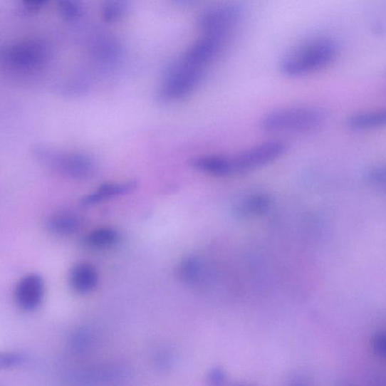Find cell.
Segmentation results:
<instances>
[{
	"instance_id": "obj_1",
	"label": "cell",
	"mask_w": 386,
	"mask_h": 386,
	"mask_svg": "<svg viewBox=\"0 0 386 386\" xmlns=\"http://www.w3.org/2000/svg\"><path fill=\"white\" fill-rule=\"evenodd\" d=\"M206 69L184 53L166 69L157 95L159 101L172 104L188 97L201 83Z\"/></svg>"
},
{
	"instance_id": "obj_2",
	"label": "cell",
	"mask_w": 386,
	"mask_h": 386,
	"mask_svg": "<svg viewBox=\"0 0 386 386\" xmlns=\"http://www.w3.org/2000/svg\"><path fill=\"white\" fill-rule=\"evenodd\" d=\"M338 51L337 44L329 38H314L289 51L281 61V72L289 77L311 74L329 66Z\"/></svg>"
},
{
	"instance_id": "obj_3",
	"label": "cell",
	"mask_w": 386,
	"mask_h": 386,
	"mask_svg": "<svg viewBox=\"0 0 386 386\" xmlns=\"http://www.w3.org/2000/svg\"><path fill=\"white\" fill-rule=\"evenodd\" d=\"M33 155L38 163L49 170L77 181L93 177L98 169L96 160L84 152L37 145L33 150Z\"/></svg>"
},
{
	"instance_id": "obj_4",
	"label": "cell",
	"mask_w": 386,
	"mask_h": 386,
	"mask_svg": "<svg viewBox=\"0 0 386 386\" xmlns=\"http://www.w3.org/2000/svg\"><path fill=\"white\" fill-rule=\"evenodd\" d=\"M325 120V113L318 108L295 107L266 114L261 127L268 133H301L317 130Z\"/></svg>"
},
{
	"instance_id": "obj_5",
	"label": "cell",
	"mask_w": 386,
	"mask_h": 386,
	"mask_svg": "<svg viewBox=\"0 0 386 386\" xmlns=\"http://www.w3.org/2000/svg\"><path fill=\"white\" fill-rule=\"evenodd\" d=\"M242 17L240 7L234 4H221L204 10L197 19L202 36L226 42Z\"/></svg>"
},
{
	"instance_id": "obj_6",
	"label": "cell",
	"mask_w": 386,
	"mask_h": 386,
	"mask_svg": "<svg viewBox=\"0 0 386 386\" xmlns=\"http://www.w3.org/2000/svg\"><path fill=\"white\" fill-rule=\"evenodd\" d=\"M287 150L281 141H268L229 157L231 175L255 171L278 160Z\"/></svg>"
},
{
	"instance_id": "obj_7",
	"label": "cell",
	"mask_w": 386,
	"mask_h": 386,
	"mask_svg": "<svg viewBox=\"0 0 386 386\" xmlns=\"http://www.w3.org/2000/svg\"><path fill=\"white\" fill-rule=\"evenodd\" d=\"M48 56L46 44L29 41L7 48L4 59L11 70L28 73L42 70L46 66Z\"/></svg>"
},
{
	"instance_id": "obj_8",
	"label": "cell",
	"mask_w": 386,
	"mask_h": 386,
	"mask_svg": "<svg viewBox=\"0 0 386 386\" xmlns=\"http://www.w3.org/2000/svg\"><path fill=\"white\" fill-rule=\"evenodd\" d=\"M131 376L125 367L101 365L71 370L63 375V380L71 385H98L125 381Z\"/></svg>"
},
{
	"instance_id": "obj_9",
	"label": "cell",
	"mask_w": 386,
	"mask_h": 386,
	"mask_svg": "<svg viewBox=\"0 0 386 386\" xmlns=\"http://www.w3.org/2000/svg\"><path fill=\"white\" fill-rule=\"evenodd\" d=\"M45 294L43 278L38 274H29L23 277L15 290V298L22 310L31 312L41 305Z\"/></svg>"
},
{
	"instance_id": "obj_10",
	"label": "cell",
	"mask_w": 386,
	"mask_h": 386,
	"mask_svg": "<svg viewBox=\"0 0 386 386\" xmlns=\"http://www.w3.org/2000/svg\"><path fill=\"white\" fill-rule=\"evenodd\" d=\"M69 281L71 288L75 292L85 294L96 288L99 276L94 266L88 263H80L72 268Z\"/></svg>"
},
{
	"instance_id": "obj_11",
	"label": "cell",
	"mask_w": 386,
	"mask_h": 386,
	"mask_svg": "<svg viewBox=\"0 0 386 386\" xmlns=\"http://www.w3.org/2000/svg\"><path fill=\"white\" fill-rule=\"evenodd\" d=\"M137 186L135 181L105 183L95 191L83 197L82 204L85 206L94 205L111 199L127 194Z\"/></svg>"
},
{
	"instance_id": "obj_12",
	"label": "cell",
	"mask_w": 386,
	"mask_h": 386,
	"mask_svg": "<svg viewBox=\"0 0 386 386\" xmlns=\"http://www.w3.org/2000/svg\"><path fill=\"white\" fill-rule=\"evenodd\" d=\"M271 197L264 192H253L239 199L234 206V214L246 218L266 213L271 206Z\"/></svg>"
},
{
	"instance_id": "obj_13",
	"label": "cell",
	"mask_w": 386,
	"mask_h": 386,
	"mask_svg": "<svg viewBox=\"0 0 386 386\" xmlns=\"http://www.w3.org/2000/svg\"><path fill=\"white\" fill-rule=\"evenodd\" d=\"M191 165L195 170L211 176H231L229 156H199L191 160Z\"/></svg>"
},
{
	"instance_id": "obj_14",
	"label": "cell",
	"mask_w": 386,
	"mask_h": 386,
	"mask_svg": "<svg viewBox=\"0 0 386 386\" xmlns=\"http://www.w3.org/2000/svg\"><path fill=\"white\" fill-rule=\"evenodd\" d=\"M346 125L355 131H367L385 127L386 109L355 113L347 119Z\"/></svg>"
},
{
	"instance_id": "obj_15",
	"label": "cell",
	"mask_w": 386,
	"mask_h": 386,
	"mask_svg": "<svg viewBox=\"0 0 386 386\" xmlns=\"http://www.w3.org/2000/svg\"><path fill=\"white\" fill-rule=\"evenodd\" d=\"M83 219L74 213L60 212L48 218L46 226L50 233L57 236H70L83 226Z\"/></svg>"
},
{
	"instance_id": "obj_16",
	"label": "cell",
	"mask_w": 386,
	"mask_h": 386,
	"mask_svg": "<svg viewBox=\"0 0 386 386\" xmlns=\"http://www.w3.org/2000/svg\"><path fill=\"white\" fill-rule=\"evenodd\" d=\"M120 235L117 230L110 227L95 229L84 237V246L95 251H103L113 248L119 242Z\"/></svg>"
},
{
	"instance_id": "obj_17",
	"label": "cell",
	"mask_w": 386,
	"mask_h": 386,
	"mask_svg": "<svg viewBox=\"0 0 386 386\" xmlns=\"http://www.w3.org/2000/svg\"><path fill=\"white\" fill-rule=\"evenodd\" d=\"M97 344V337L94 331L87 328L74 331L69 339L71 350L80 355L87 354L94 350Z\"/></svg>"
},
{
	"instance_id": "obj_18",
	"label": "cell",
	"mask_w": 386,
	"mask_h": 386,
	"mask_svg": "<svg viewBox=\"0 0 386 386\" xmlns=\"http://www.w3.org/2000/svg\"><path fill=\"white\" fill-rule=\"evenodd\" d=\"M127 0H105L103 4V16L108 22L121 19L125 14Z\"/></svg>"
},
{
	"instance_id": "obj_19",
	"label": "cell",
	"mask_w": 386,
	"mask_h": 386,
	"mask_svg": "<svg viewBox=\"0 0 386 386\" xmlns=\"http://www.w3.org/2000/svg\"><path fill=\"white\" fill-rule=\"evenodd\" d=\"M199 270L198 261L189 257L179 264L177 269L178 277L187 283L194 282L199 276Z\"/></svg>"
},
{
	"instance_id": "obj_20",
	"label": "cell",
	"mask_w": 386,
	"mask_h": 386,
	"mask_svg": "<svg viewBox=\"0 0 386 386\" xmlns=\"http://www.w3.org/2000/svg\"><path fill=\"white\" fill-rule=\"evenodd\" d=\"M58 6L61 16L68 21H73L83 16V6L78 0H59Z\"/></svg>"
},
{
	"instance_id": "obj_21",
	"label": "cell",
	"mask_w": 386,
	"mask_h": 386,
	"mask_svg": "<svg viewBox=\"0 0 386 386\" xmlns=\"http://www.w3.org/2000/svg\"><path fill=\"white\" fill-rule=\"evenodd\" d=\"M367 179L371 187L386 192V165L375 166L370 169Z\"/></svg>"
},
{
	"instance_id": "obj_22",
	"label": "cell",
	"mask_w": 386,
	"mask_h": 386,
	"mask_svg": "<svg viewBox=\"0 0 386 386\" xmlns=\"http://www.w3.org/2000/svg\"><path fill=\"white\" fill-rule=\"evenodd\" d=\"M27 356L18 353H6L0 356V368L11 369L27 362Z\"/></svg>"
},
{
	"instance_id": "obj_23",
	"label": "cell",
	"mask_w": 386,
	"mask_h": 386,
	"mask_svg": "<svg viewBox=\"0 0 386 386\" xmlns=\"http://www.w3.org/2000/svg\"><path fill=\"white\" fill-rule=\"evenodd\" d=\"M59 93L66 96H80L87 92L88 85L83 81H71L58 88Z\"/></svg>"
},
{
	"instance_id": "obj_24",
	"label": "cell",
	"mask_w": 386,
	"mask_h": 386,
	"mask_svg": "<svg viewBox=\"0 0 386 386\" xmlns=\"http://www.w3.org/2000/svg\"><path fill=\"white\" fill-rule=\"evenodd\" d=\"M371 345L372 350L378 356L386 359V333L375 334L372 339Z\"/></svg>"
},
{
	"instance_id": "obj_25",
	"label": "cell",
	"mask_w": 386,
	"mask_h": 386,
	"mask_svg": "<svg viewBox=\"0 0 386 386\" xmlns=\"http://www.w3.org/2000/svg\"><path fill=\"white\" fill-rule=\"evenodd\" d=\"M24 5L30 10H37L45 6L49 0H23Z\"/></svg>"
},
{
	"instance_id": "obj_26",
	"label": "cell",
	"mask_w": 386,
	"mask_h": 386,
	"mask_svg": "<svg viewBox=\"0 0 386 386\" xmlns=\"http://www.w3.org/2000/svg\"><path fill=\"white\" fill-rule=\"evenodd\" d=\"M174 1L181 5H189L195 2L196 0H174Z\"/></svg>"
}]
</instances>
